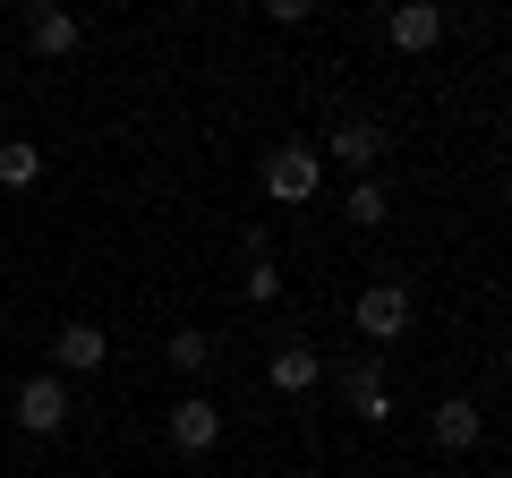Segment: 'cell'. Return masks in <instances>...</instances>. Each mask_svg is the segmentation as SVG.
I'll return each mask as SVG.
<instances>
[{"instance_id": "cell-7", "label": "cell", "mask_w": 512, "mask_h": 478, "mask_svg": "<svg viewBox=\"0 0 512 478\" xmlns=\"http://www.w3.org/2000/svg\"><path fill=\"white\" fill-rule=\"evenodd\" d=\"M384 43H393V52H436L444 43V9L436 0H402V9L384 18Z\"/></svg>"}, {"instance_id": "cell-15", "label": "cell", "mask_w": 512, "mask_h": 478, "mask_svg": "<svg viewBox=\"0 0 512 478\" xmlns=\"http://www.w3.org/2000/svg\"><path fill=\"white\" fill-rule=\"evenodd\" d=\"M239 291H248V308H274V299H282V265H274V257H248Z\"/></svg>"}, {"instance_id": "cell-6", "label": "cell", "mask_w": 512, "mask_h": 478, "mask_svg": "<svg viewBox=\"0 0 512 478\" xmlns=\"http://www.w3.org/2000/svg\"><path fill=\"white\" fill-rule=\"evenodd\" d=\"M9 419H18L26 436H60V427H69V385H60L52 368L26 376V385H18V410H9Z\"/></svg>"}, {"instance_id": "cell-2", "label": "cell", "mask_w": 512, "mask_h": 478, "mask_svg": "<svg viewBox=\"0 0 512 478\" xmlns=\"http://www.w3.org/2000/svg\"><path fill=\"white\" fill-rule=\"evenodd\" d=\"M316 188H325V154L316 146H274L265 154V197L274 205H308Z\"/></svg>"}, {"instance_id": "cell-5", "label": "cell", "mask_w": 512, "mask_h": 478, "mask_svg": "<svg viewBox=\"0 0 512 478\" xmlns=\"http://www.w3.org/2000/svg\"><path fill=\"white\" fill-rule=\"evenodd\" d=\"M163 436H171V453L197 461V453H214V444H222V410L205 402V393H180V402L163 410Z\"/></svg>"}, {"instance_id": "cell-11", "label": "cell", "mask_w": 512, "mask_h": 478, "mask_svg": "<svg viewBox=\"0 0 512 478\" xmlns=\"http://www.w3.org/2000/svg\"><path fill=\"white\" fill-rule=\"evenodd\" d=\"M342 222H350V231H384V222H393L384 180H350V188H342Z\"/></svg>"}, {"instance_id": "cell-10", "label": "cell", "mask_w": 512, "mask_h": 478, "mask_svg": "<svg viewBox=\"0 0 512 478\" xmlns=\"http://www.w3.org/2000/svg\"><path fill=\"white\" fill-rule=\"evenodd\" d=\"M427 436H436V453H470L478 436H487V419H478V402H436V419H427Z\"/></svg>"}, {"instance_id": "cell-9", "label": "cell", "mask_w": 512, "mask_h": 478, "mask_svg": "<svg viewBox=\"0 0 512 478\" xmlns=\"http://www.w3.org/2000/svg\"><path fill=\"white\" fill-rule=\"evenodd\" d=\"M26 43H35V60H69L77 43H86V26H77L69 9H26Z\"/></svg>"}, {"instance_id": "cell-12", "label": "cell", "mask_w": 512, "mask_h": 478, "mask_svg": "<svg viewBox=\"0 0 512 478\" xmlns=\"http://www.w3.org/2000/svg\"><path fill=\"white\" fill-rule=\"evenodd\" d=\"M265 376H274V393H308L316 376H325V359H316L308 342H282V350H274V368H265Z\"/></svg>"}, {"instance_id": "cell-1", "label": "cell", "mask_w": 512, "mask_h": 478, "mask_svg": "<svg viewBox=\"0 0 512 478\" xmlns=\"http://www.w3.org/2000/svg\"><path fill=\"white\" fill-rule=\"evenodd\" d=\"M410 316H419V308H410V291H402L393 274H384V282H367V291L350 299V325H359V342H367V350L410 342Z\"/></svg>"}, {"instance_id": "cell-3", "label": "cell", "mask_w": 512, "mask_h": 478, "mask_svg": "<svg viewBox=\"0 0 512 478\" xmlns=\"http://www.w3.org/2000/svg\"><path fill=\"white\" fill-rule=\"evenodd\" d=\"M384 120H367V111H350V120H333V137H325V154L350 171V180H376V163H384Z\"/></svg>"}, {"instance_id": "cell-13", "label": "cell", "mask_w": 512, "mask_h": 478, "mask_svg": "<svg viewBox=\"0 0 512 478\" xmlns=\"http://www.w3.org/2000/svg\"><path fill=\"white\" fill-rule=\"evenodd\" d=\"M163 359H171V368H180V376H205V368H214V333L180 325V333H171V342H163Z\"/></svg>"}, {"instance_id": "cell-8", "label": "cell", "mask_w": 512, "mask_h": 478, "mask_svg": "<svg viewBox=\"0 0 512 478\" xmlns=\"http://www.w3.org/2000/svg\"><path fill=\"white\" fill-rule=\"evenodd\" d=\"M103 359H111V333H103V325H86V316H69V325L52 333V368L86 376V368H103Z\"/></svg>"}, {"instance_id": "cell-4", "label": "cell", "mask_w": 512, "mask_h": 478, "mask_svg": "<svg viewBox=\"0 0 512 478\" xmlns=\"http://www.w3.org/2000/svg\"><path fill=\"white\" fill-rule=\"evenodd\" d=\"M342 402H350V419H367V427H384L393 419V385H384V350H359L342 368Z\"/></svg>"}, {"instance_id": "cell-14", "label": "cell", "mask_w": 512, "mask_h": 478, "mask_svg": "<svg viewBox=\"0 0 512 478\" xmlns=\"http://www.w3.org/2000/svg\"><path fill=\"white\" fill-rule=\"evenodd\" d=\"M35 180H43V146L9 137V146H0V188H35Z\"/></svg>"}]
</instances>
